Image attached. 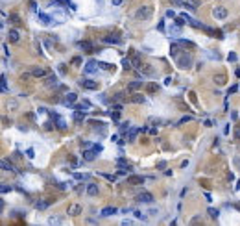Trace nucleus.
Listing matches in <instances>:
<instances>
[{
    "label": "nucleus",
    "instance_id": "1",
    "mask_svg": "<svg viewBox=\"0 0 240 226\" xmlns=\"http://www.w3.org/2000/svg\"><path fill=\"white\" fill-rule=\"evenodd\" d=\"M152 13H153L152 6H142V8H139V9H137L135 17H137V19H142V20H146V19H150V17H152Z\"/></svg>",
    "mask_w": 240,
    "mask_h": 226
},
{
    "label": "nucleus",
    "instance_id": "2",
    "mask_svg": "<svg viewBox=\"0 0 240 226\" xmlns=\"http://www.w3.org/2000/svg\"><path fill=\"white\" fill-rule=\"evenodd\" d=\"M176 61H177V65H179L181 69H188L190 63H192V58L188 56L187 52H183V54H179V56L176 58Z\"/></svg>",
    "mask_w": 240,
    "mask_h": 226
},
{
    "label": "nucleus",
    "instance_id": "3",
    "mask_svg": "<svg viewBox=\"0 0 240 226\" xmlns=\"http://www.w3.org/2000/svg\"><path fill=\"white\" fill-rule=\"evenodd\" d=\"M212 15H214V19L216 20H224V19H227V9L224 8V6H216L214 9H212Z\"/></svg>",
    "mask_w": 240,
    "mask_h": 226
},
{
    "label": "nucleus",
    "instance_id": "4",
    "mask_svg": "<svg viewBox=\"0 0 240 226\" xmlns=\"http://www.w3.org/2000/svg\"><path fill=\"white\" fill-rule=\"evenodd\" d=\"M81 87L89 89V91H94V89H98V82H94V80H81Z\"/></svg>",
    "mask_w": 240,
    "mask_h": 226
},
{
    "label": "nucleus",
    "instance_id": "5",
    "mask_svg": "<svg viewBox=\"0 0 240 226\" xmlns=\"http://www.w3.org/2000/svg\"><path fill=\"white\" fill-rule=\"evenodd\" d=\"M137 200H139V202H146V204H150V202H153V195H152V193H148V191H144V193L137 195Z\"/></svg>",
    "mask_w": 240,
    "mask_h": 226
},
{
    "label": "nucleus",
    "instance_id": "6",
    "mask_svg": "<svg viewBox=\"0 0 240 226\" xmlns=\"http://www.w3.org/2000/svg\"><path fill=\"white\" fill-rule=\"evenodd\" d=\"M128 183H131V186H139V183H144V176L131 174V176H128Z\"/></svg>",
    "mask_w": 240,
    "mask_h": 226
},
{
    "label": "nucleus",
    "instance_id": "7",
    "mask_svg": "<svg viewBox=\"0 0 240 226\" xmlns=\"http://www.w3.org/2000/svg\"><path fill=\"white\" fill-rule=\"evenodd\" d=\"M96 69H98V63H96L94 59L87 61V65H85V72H89V74H91V72H94Z\"/></svg>",
    "mask_w": 240,
    "mask_h": 226
},
{
    "label": "nucleus",
    "instance_id": "8",
    "mask_svg": "<svg viewBox=\"0 0 240 226\" xmlns=\"http://www.w3.org/2000/svg\"><path fill=\"white\" fill-rule=\"evenodd\" d=\"M183 6L185 8H190V9H198L200 2H198V0H183Z\"/></svg>",
    "mask_w": 240,
    "mask_h": 226
},
{
    "label": "nucleus",
    "instance_id": "9",
    "mask_svg": "<svg viewBox=\"0 0 240 226\" xmlns=\"http://www.w3.org/2000/svg\"><path fill=\"white\" fill-rule=\"evenodd\" d=\"M68 213H70V215H74V217H76V215H80V213H81V206H80V204H72V206L68 208Z\"/></svg>",
    "mask_w": 240,
    "mask_h": 226
},
{
    "label": "nucleus",
    "instance_id": "10",
    "mask_svg": "<svg viewBox=\"0 0 240 226\" xmlns=\"http://www.w3.org/2000/svg\"><path fill=\"white\" fill-rule=\"evenodd\" d=\"M116 211H118L116 208H104L100 215H102V217H111V215H115V213H116Z\"/></svg>",
    "mask_w": 240,
    "mask_h": 226
},
{
    "label": "nucleus",
    "instance_id": "11",
    "mask_svg": "<svg viewBox=\"0 0 240 226\" xmlns=\"http://www.w3.org/2000/svg\"><path fill=\"white\" fill-rule=\"evenodd\" d=\"M76 98H78V95L68 93V95H67V98H65V106H72L74 102H76Z\"/></svg>",
    "mask_w": 240,
    "mask_h": 226
},
{
    "label": "nucleus",
    "instance_id": "12",
    "mask_svg": "<svg viewBox=\"0 0 240 226\" xmlns=\"http://www.w3.org/2000/svg\"><path fill=\"white\" fill-rule=\"evenodd\" d=\"M87 193L91 195V196H96V195H98V186H96V183H89V186H87Z\"/></svg>",
    "mask_w": 240,
    "mask_h": 226
},
{
    "label": "nucleus",
    "instance_id": "13",
    "mask_svg": "<svg viewBox=\"0 0 240 226\" xmlns=\"http://www.w3.org/2000/svg\"><path fill=\"white\" fill-rule=\"evenodd\" d=\"M32 76L43 78V76H46V71H44V69H33V71H32Z\"/></svg>",
    "mask_w": 240,
    "mask_h": 226
},
{
    "label": "nucleus",
    "instance_id": "14",
    "mask_svg": "<svg viewBox=\"0 0 240 226\" xmlns=\"http://www.w3.org/2000/svg\"><path fill=\"white\" fill-rule=\"evenodd\" d=\"M8 37H9V41H11V43H17V41H19V32H17V30H9Z\"/></svg>",
    "mask_w": 240,
    "mask_h": 226
},
{
    "label": "nucleus",
    "instance_id": "15",
    "mask_svg": "<svg viewBox=\"0 0 240 226\" xmlns=\"http://www.w3.org/2000/svg\"><path fill=\"white\" fill-rule=\"evenodd\" d=\"M94 154H96L94 150H89V148H87L85 152H83V157H85L87 161H92V160H94Z\"/></svg>",
    "mask_w": 240,
    "mask_h": 226
},
{
    "label": "nucleus",
    "instance_id": "16",
    "mask_svg": "<svg viewBox=\"0 0 240 226\" xmlns=\"http://www.w3.org/2000/svg\"><path fill=\"white\" fill-rule=\"evenodd\" d=\"M85 119V113H83V109H76V113H74V121H83Z\"/></svg>",
    "mask_w": 240,
    "mask_h": 226
},
{
    "label": "nucleus",
    "instance_id": "17",
    "mask_svg": "<svg viewBox=\"0 0 240 226\" xmlns=\"http://www.w3.org/2000/svg\"><path fill=\"white\" fill-rule=\"evenodd\" d=\"M179 54H181L179 46H177V45H172V48H170V56H172V58H177Z\"/></svg>",
    "mask_w": 240,
    "mask_h": 226
},
{
    "label": "nucleus",
    "instance_id": "18",
    "mask_svg": "<svg viewBox=\"0 0 240 226\" xmlns=\"http://www.w3.org/2000/svg\"><path fill=\"white\" fill-rule=\"evenodd\" d=\"M2 169H4V170H15L13 163H9L8 160H2Z\"/></svg>",
    "mask_w": 240,
    "mask_h": 226
},
{
    "label": "nucleus",
    "instance_id": "19",
    "mask_svg": "<svg viewBox=\"0 0 240 226\" xmlns=\"http://www.w3.org/2000/svg\"><path fill=\"white\" fill-rule=\"evenodd\" d=\"M140 85H142V80H139V82H131V84L128 85V89H129V91H135V89H139Z\"/></svg>",
    "mask_w": 240,
    "mask_h": 226
},
{
    "label": "nucleus",
    "instance_id": "20",
    "mask_svg": "<svg viewBox=\"0 0 240 226\" xmlns=\"http://www.w3.org/2000/svg\"><path fill=\"white\" fill-rule=\"evenodd\" d=\"M104 41H105V43H113V45H120V39H118V37H109V35H105Z\"/></svg>",
    "mask_w": 240,
    "mask_h": 226
},
{
    "label": "nucleus",
    "instance_id": "21",
    "mask_svg": "<svg viewBox=\"0 0 240 226\" xmlns=\"http://www.w3.org/2000/svg\"><path fill=\"white\" fill-rule=\"evenodd\" d=\"M80 46H81V48H83L85 52H91V50H92V45L89 43V41H81V45H80Z\"/></svg>",
    "mask_w": 240,
    "mask_h": 226
},
{
    "label": "nucleus",
    "instance_id": "22",
    "mask_svg": "<svg viewBox=\"0 0 240 226\" xmlns=\"http://www.w3.org/2000/svg\"><path fill=\"white\" fill-rule=\"evenodd\" d=\"M46 85H48V87H52V85L56 87V85H57V78H56V76H48V80H46Z\"/></svg>",
    "mask_w": 240,
    "mask_h": 226
},
{
    "label": "nucleus",
    "instance_id": "23",
    "mask_svg": "<svg viewBox=\"0 0 240 226\" xmlns=\"http://www.w3.org/2000/svg\"><path fill=\"white\" fill-rule=\"evenodd\" d=\"M140 71H142V74H148V76H150V74H153V69H152L150 65H142Z\"/></svg>",
    "mask_w": 240,
    "mask_h": 226
},
{
    "label": "nucleus",
    "instance_id": "24",
    "mask_svg": "<svg viewBox=\"0 0 240 226\" xmlns=\"http://www.w3.org/2000/svg\"><path fill=\"white\" fill-rule=\"evenodd\" d=\"M131 102H135V104H142V102H144V97H142V95H133V97H131Z\"/></svg>",
    "mask_w": 240,
    "mask_h": 226
},
{
    "label": "nucleus",
    "instance_id": "25",
    "mask_svg": "<svg viewBox=\"0 0 240 226\" xmlns=\"http://www.w3.org/2000/svg\"><path fill=\"white\" fill-rule=\"evenodd\" d=\"M137 134H139V130L131 128V130H129V134H128V141H133V139L137 137Z\"/></svg>",
    "mask_w": 240,
    "mask_h": 226
},
{
    "label": "nucleus",
    "instance_id": "26",
    "mask_svg": "<svg viewBox=\"0 0 240 226\" xmlns=\"http://www.w3.org/2000/svg\"><path fill=\"white\" fill-rule=\"evenodd\" d=\"M207 213H209V217H211V219H218V209H214V208H209Z\"/></svg>",
    "mask_w": 240,
    "mask_h": 226
},
{
    "label": "nucleus",
    "instance_id": "27",
    "mask_svg": "<svg viewBox=\"0 0 240 226\" xmlns=\"http://www.w3.org/2000/svg\"><path fill=\"white\" fill-rule=\"evenodd\" d=\"M9 108H11V109H17V108H19V102H17V100H8V109H9Z\"/></svg>",
    "mask_w": 240,
    "mask_h": 226
},
{
    "label": "nucleus",
    "instance_id": "28",
    "mask_svg": "<svg viewBox=\"0 0 240 226\" xmlns=\"http://www.w3.org/2000/svg\"><path fill=\"white\" fill-rule=\"evenodd\" d=\"M48 222H50V224H61V222H63V219H61V217H52Z\"/></svg>",
    "mask_w": 240,
    "mask_h": 226
},
{
    "label": "nucleus",
    "instance_id": "29",
    "mask_svg": "<svg viewBox=\"0 0 240 226\" xmlns=\"http://www.w3.org/2000/svg\"><path fill=\"white\" fill-rule=\"evenodd\" d=\"M39 19L43 20L44 24H48V22H50V17H48V15H44V13H39Z\"/></svg>",
    "mask_w": 240,
    "mask_h": 226
},
{
    "label": "nucleus",
    "instance_id": "30",
    "mask_svg": "<svg viewBox=\"0 0 240 226\" xmlns=\"http://www.w3.org/2000/svg\"><path fill=\"white\" fill-rule=\"evenodd\" d=\"M57 128H59V130H65V128H67V122H65L63 119H57Z\"/></svg>",
    "mask_w": 240,
    "mask_h": 226
},
{
    "label": "nucleus",
    "instance_id": "31",
    "mask_svg": "<svg viewBox=\"0 0 240 226\" xmlns=\"http://www.w3.org/2000/svg\"><path fill=\"white\" fill-rule=\"evenodd\" d=\"M131 63H133V67H137V69H140V67H142L139 58H133V59H131Z\"/></svg>",
    "mask_w": 240,
    "mask_h": 226
},
{
    "label": "nucleus",
    "instance_id": "32",
    "mask_svg": "<svg viewBox=\"0 0 240 226\" xmlns=\"http://www.w3.org/2000/svg\"><path fill=\"white\" fill-rule=\"evenodd\" d=\"M122 65H124V69H131V67H133V65H131V61H129L128 58H126L124 61H122Z\"/></svg>",
    "mask_w": 240,
    "mask_h": 226
},
{
    "label": "nucleus",
    "instance_id": "33",
    "mask_svg": "<svg viewBox=\"0 0 240 226\" xmlns=\"http://www.w3.org/2000/svg\"><path fill=\"white\" fill-rule=\"evenodd\" d=\"M116 165H120V167H129L128 163H126V160H122V157H118V160H116Z\"/></svg>",
    "mask_w": 240,
    "mask_h": 226
},
{
    "label": "nucleus",
    "instance_id": "34",
    "mask_svg": "<svg viewBox=\"0 0 240 226\" xmlns=\"http://www.w3.org/2000/svg\"><path fill=\"white\" fill-rule=\"evenodd\" d=\"M48 206V202H44V200H41V202H37V209H44Z\"/></svg>",
    "mask_w": 240,
    "mask_h": 226
},
{
    "label": "nucleus",
    "instance_id": "35",
    "mask_svg": "<svg viewBox=\"0 0 240 226\" xmlns=\"http://www.w3.org/2000/svg\"><path fill=\"white\" fill-rule=\"evenodd\" d=\"M2 91L8 93V84H6V76H2Z\"/></svg>",
    "mask_w": 240,
    "mask_h": 226
},
{
    "label": "nucleus",
    "instance_id": "36",
    "mask_svg": "<svg viewBox=\"0 0 240 226\" xmlns=\"http://www.w3.org/2000/svg\"><path fill=\"white\" fill-rule=\"evenodd\" d=\"M120 130H122V132H128V130H129V122H122Z\"/></svg>",
    "mask_w": 240,
    "mask_h": 226
},
{
    "label": "nucleus",
    "instance_id": "37",
    "mask_svg": "<svg viewBox=\"0 0 240 226\" xmlns=\"http://www.w3.org/2000/svg\"><path fill=\"white\" fill-rule=\"evenodd\" d=\"M26 156H28L30 160H32V157L35 156V152H33V148H28V150H26Z\"/></svg>",
    "mask_w": 240,
    "mask_h": 226
},
{
    "label": "nucleus",
    "instance_id": "38",
    "mask_svg": "<svg viewBox=\"0 0 240 226\" xmlns=\"http://www.w3.org/2000/svg\"><path fill=\"white\" fill-rule=\"evenodd\" d=\"M92 150H94L96 154H98V152H102V150H104V148H102V145H94V147H92Z\"/></svg>",
    "mask_w": 240,
    "mask_h": 226
},
{
    "label": "nucleus",
    "instance_id": "39",
    "mask_svg": "<svg viewBox=\"0 0 240 226\" xmlns=\"http://www.w3.org/2000/svg\"><path fill=\"white\" fill-rule=\"evenodd\" d=\"M179 45H183V46H192L190 41H185V39H181V41H179Z\"/></svg>",
    "mask_w": 240,
    "mask_h": 226
},
{
    "label": "nucleus",
    "instance_id": "40",
    "mask_svg": "<svg viewBox=\"0 0 240 226\" xmlns=\"http://www.w3.org/2000/svg\"><path fill=\"white\" fill-rule=\"evenodd\" d=\"M170 33H179V26H172V28H170Z\"/></svg>",
    "mask_w": 240,
    "mask_h": 226
},
{
    "label": "nucleus",
    "instance_id": "41",
    "mask_svg": "<svg viewBox=\"0 0 240 226\" xmlns=\"http://www.w3.org/2000/svg\"><path fill=\"white\" fill-rule=\"evenodd\" d=\"M102 176H104V178H107L109 182H115V176H113V174H102Z\"/></svg>",
    "mask_w": 240,
    "mask_h": 226
},
{
    "label": "nucleus",
    "instance_id": "42",
    "mask_svg": "<svg viewBox=\"0 0 240 226\" xmlns=\"http://www.w3.org/2000/svg\"><path fill=\"white\" fill-rule=\"evenodd\" d=\"M187 121H192V117H190V115H187V117H183V119L179 121V124H183V122H187Z\"/></svg>",
    "mask_w": 240,
    "mask_h": 226
},
{
    "label": "nucleus",
    "instance_id": "43",
    "mask_svg": "<svg viewBox=\"0 0 240 226\" xmlns=\"http://www.w3.org/2000/svg\"><path fill=\"white\" fill-rule=\"evenodd\" d=\"M111 109H115V111H122V106H120V104H115Z\"/></svg>",
    "mask_w": 240,
    "mask_h": 226
},
{
    "label": "nucleus",
    "instance_id": "44",
    "mask_svg": "<svg viewBox=\"0 0 240 226\" xmlns=\"http://www.w3.org/2000/svg\"><path fill=\"white\" fill-rule=\"evenodd\" d=\"M166 17H172V19H174V17H176V13H174L172 9H168V11H166Z\"/></svg>",
    "mask_w": 240,
    "mask_h": 226
},
{
    "label": "nucleus",
    "instance_id": "45",
    "mask_svg": "<svg viewBox=\"0 0 240 226\" xmlns=\"http://www.w3.org/2000/svg\"><path fill=\"white\" fill-rule=\"evenodd\" d=\"M111 2H113V6H120L122 2H124V0H111Z\"/></svg>",
    "mask_w": 240,
    "mask_h": 226
},
{
    "label": "nucleus",
    "instance_id": "46",
    "mask_svg": "<svg viewBox=\"0 0 240 226\" xmlns=\"http://www.w3.org/2000/svg\"><path fill=\"white\" fill-rule=\"evenodd\" d=\"M135 217H137V219H144V215L140 213V211H135Z\"/></svg>",
    "mask_w": 240,
    "mask_h": 226
},
{
    "label": "nucleus",
    "instance_id": "47",
    "mask_svg": "<svg viewBox=\"0 0 240 226\" xmlns=\"http://www.w3.org/2000/svg\"><path fill=\"white\" fill-rule=\"evenodd\" d=\"M102 67H104V69H107V71H109V69H113V67L109 65V63H102Z\"/></svg>",
    "mask_w": 240,
    "mask_h": 226
},
{
    "label": "nucleus",
    "instance_id": "48",
    "mask_svg": "<svg viewBox=\"0 0 240 226\" xmlns=\"http://www.w3.org/2000/svg\"><path fill=\"white\" fill-rule=\"evenodd\" d=\"M148 91H150V93L155 91V85H153V84H150V85H148Z\"/></svg>",
    "mask_w": 240,
    "mask_h": 226
},
{
    "label": "nucleus",
    "instance_id": "49",
    "mask_svg": "<svg viewBox=\"0 0 240 226\" xmlns=\"http://www.w3.org/2000/svg\"><path fill=\"white\" fill-rule=\"evenodd\" d=\"M236 59V54H229V61H235Z\"/></svg>",
    "mask_w": 240,
    "mask_h": 226
},
{
    "label": "nucleus",
    "instance_id": "50",
    "mask_svg": "<svg viewBox=\"0 0 240 226\" xmlns=\"http://www.w3.org/2000/svg\"><path fill=\"white\" fill-rule=\"evenodd\" d=\"M236 89H238L236 85H233V87H229V95H231V93H235V91H236Z\"/></svg>",
    "mask_w": 240,
    "mask_h": 226
},
{
    "label": "nucleus",
    "instance_id": "51",
    "mask_svg": "<svg viewBox=\"0 0 240 226\" xmlns=\"http://www.w3.org/2000/svg\"><path fill=\"white\" fill-rule=\"evenodd\" d=\"M235 135H236V137L240 139V128H236V130H235Z\"/></svg>",
    "mask_w": 240,
    "mask_h": 226
},
{
    "label": "nucleus",
    "instance_id": "52",
    "mask_svg": "<svg viewBox=\"0 0 240 226\" xmlns=\"http://www.w3.org/2000/svg\"><path fill=\"white\" fill-rule=\"evenodd\" d=\"M177 2H179V0H177Z\"/></svg>",
    "mask_w": 240,
    "mask_h": 226
}]
</instances>
